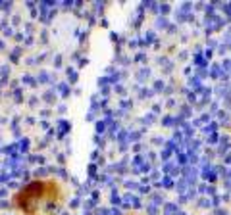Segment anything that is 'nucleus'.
<instances>
[{
  "mask_svg": "<svg viewBox=\"0 0 231 215\" xmlns=\"http://www.w3.org/2000/svg\"><path fill=\"white\" fill-rule=\"evenodd\" d=\"M66 200V190L58 179H33L12 196V208L21 215H54Z\"/></svg>",
  "mask_w": 231,
  "mask_h": 215,
  "instance_id": "nucleus-1",
  "label": "nucleus"
},
{
  "mask_svg": "<svg viewBox=\"0 0 231 215\" xmlns=\"http://www.w3.org/2000/svg\"><path fill=\"white\" fill-rule=\"evenodd\" d=\"M129 215H135V213H129Z\"/></svg>",
  "mask_w": 231,
  "mask_h": 215,
  "instance_id": "nucleus-2",
  "label": "nucleus"
}]
</instances>
